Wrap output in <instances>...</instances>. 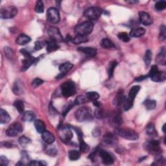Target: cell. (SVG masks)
<instances>
[{"label":"cell","mask_w":166,"mask_h":166,"mask_svg":"<svg viewBox=\"0 0 166 166\" xmlns=\"http://www.w3.org/2000/svg\"><path fill=\"white\" fill-rule=\"evenodd\" d=\"M166 8L165 1H159L155 4V9L157 11H162Z\"/></svg>","instance_id":"7dc6e473"},{"label":"cell","mask_w":166,"mask_h":166,"mask_svg":"<svg viewBox=\"0 0 166 166\" xmlns=\"http://www.w3.org/2000/svg\"><path fill=\"white\" fill-rule=\"evenodd\" d=\"M117 65H118V62L116 60H113V61L110 62L109 65H108L107 72H108V77H109L110 78L113 76L114 70H115V68L117 66Z\"/></svg>","instance_id":"d590c367"},{"label":"cell","mask_w":166,"mask_h":166,"mask_svg":"<svg viewBox=\"0 0 166 166\" xmlns=\"http://www.w3.org/2000/svg\"><path fill=\"white\" fill-rule=\"evenodd\" d=\"M35 127L38 133H42L45 130V125L44 122L41 119H37L35 122Z\"/></svg>","instance_id":"d6a6232c"},{"label":"cell","mask_w":166,"mask_h":166,"mask_svg":"<svg viewBox=\"0 0 166 166\" xmlns=\"http://www.w3.org/2000/svg\"><path fill=\"white\" fill-rule=\"evenodd\" d=\"M88 101V99H87V97L84 95H79L76 97L75 100L74 101L73 103L75 105H82Z\"/></svg>","instance_id":"74e56055"},{"label":"cell","mask_w":166,"mask_h":166,"mask_svg":"<svg viewBox=\"0 0 166 166\" xmlns=\"http://www.w3.org/2000/svg\"><path fill=\"white\" fill-rule=\"evenodd\" d=\"M156 61L160 64H162V65L165 64L166 57H165V49L164 48H163L161 49V51H160V53L158 55L157 58H156Z\"/></svg>","instance_id":"4dcf8cb0"},{"label":"cell","mask_w":166,"mask_h":166,"mask_svg":"<svg viewBox=\"0 0 166 166\" xmlns=\"http://www.w3.org/2000/svg\"><path fill=\"white\" fill-rule=\"evenodd\" d=\"M77 121L80 122H90L94 118L93 113L91 108L87 106H83L79 108L75 114Z\"/></svg>","instance_id":"6da1fadb"},{"label":"cell","mask_w":166,"mask_h":166,"mask_svg":"<svg viewBox=\"0 0 166 166\" xmlns=\"http://www.w3.org/2000/svg\"><path fill=\"white\" fill-rule=\"evenodd\" d=\"M45 152L50 156H55L58 153V151L55 146L51 144H48V145L45 147Z\"/></svg>","instance_id":"f1b7e54d"},{"label":"cell","mask_w":166,"mask_h":166,"mask_svg":"<svg viewBox=\"0 0 166 166\" xmlns=\"http://www.w3.org/2000/svg\"><path fill=\"white\" fill-rule=\"evenodd\" d=\"M93 104H94V105L96 107H100V106H101V103H100V102L97 101V100L94 101H93Z\"/></svg>","instance_id":"680465c9"},{"label":"cell","mask_w":166,"mask_h":166,"mask_svg":"<svg viewBox=\"0 0 166 166\" xmlns=\"http://www.w3.org/2000/svg\"><path fill=\"white\" fill-rule=\"evenodd\" d=\"M140 88H141V87H140L139 85H136V86H134V87H132L129 91V92L128 98L134 101L135 97L137 95V94H138L139 91L140 90Z\"/></svg>","instance_id":"83f0119b"},{"label":"cell","mask_w":166,"mask_h":166,"mask_svg":"<svg viewBox=\"0 0 166 166\" xmlns=\"http://www.w3.org/2000/svg\"><path fill=\"white\" fill-rule=\"evenodd\" d=\"M44 83V81L41 79H39V78H37L35 79H34L32 83H31V85H32V87L33 88H37L39 86H41V84H42Z\"/></svg>","instance_id":"816d5d0a"},{"label":"cell","mask_w":166,"mask_h":166,"mask_svg":"<svg viewBox=\"0 0 166 166\" xmlns=\"http://www.w3.org/2000/svg\"><path fill=\"white\" fill-rule=\"evenodd\" d=\"M147 77H148L147 75H145V76H141V77H137V78L135 79V81H137V82L142 81H144V80L146 79Z\"/></svg>","instance_id":"6f0895ef"},{"label":"cell","mask_w":166,"mask_h":166,"mask_svg":"<svg viewBox=\"0 0 166 166\" xmlns=\"http://www.w3.org/2000/svg\"><path fill=\"white\" fill-rule=\"evenodd\" d=\"M29 165H45L46 163L44 162V161H38V160H33L29 163Z\"/></svg>","instance_id":"db71d44e"},{"label":"cell","mask_w":166,"mask_h":166,"mask_svg":"<svg viewBox=\"0 0 166 166\" xmlns=\"http://www.w3.org/2000/svg\"><path fill=\"white\" fill-rule=\"evenodd\" d=\"M77 50L90 57H94L97 55V49L94 48L80 47L77 48Z\"/></svg>","instance_id":"d6986e66"},{"label":"cell","mask_w":166,"mask_h":166,"mask_svg":"<svg viewBox=\"0 0 166 166\" xmlns=\"http://www.w3.org/2000/svg\"><path fill=\"white\" fill-rule=\"evenodd\" d=\"M58 134L60 139L64 143L70 142L73 138V133L69 127H59Z\"/></svg>","instance_id":"ba28073f"},{"label":"cell","mask_w":166,"mask_h":166,"mask_svg":"<svg viewBox=\"0 0 166 166\" xmlns=\"http://www.w3.org/2000/svg\"><path fill=\"white\" fill-rule=\"evenodd\" d=\"M10 119L11 118L7 111L3 110V108H1V109H0V123H8L10 121Z\"/></svg>","instance_id":"603a6c76"},{"label":"cell","mask_w":166,"mask_h":166,"mask_svg":"<svg viewBox=\"0 0 166 166\" xmlns=\"http://www.w3.org/2000/svg\"><path fill=\"white\" fill-rule=\"evenodd\" d=\"M45 44H46V50L48 53L53 52L59 48V45L57 44V42L51 39L45 42Z\"/></svg>","instance_id":"44dd1931"},{"label":"cell","mask_w":166,"mask_h":166,"mask_svg":"<svg viewBox=\"0 0 166 166\" xmlns=\"http://www.w3.org/2000/svg\"><path fill=\"white\" fill-rule=\"evenodd\" d=\"M35 10L38 13H43L44 11V5L43 2L39 0L36 3Z\"/></svg>","instance_id":"7bdbcfd3"},{"label":"cell","mask_w":166,"mask_h":166,"mask_svg":"<svg viewBox=\"0 0 166 166\" xmlns=\"http://www.w3.org/2000/svg\"><path fill=\"white\" fill-rule=\"evenodd\" d=\"M37 61V59L35 57L30 55L29 56L26 57L25 59L23 60V66L21 68V71H24L27 70L33 64H34Z\"/></svg>","instance_id":"ac0fdd59"},{"label":"cell","mask_w":166,"mask_h":166,"mask_svg":"<svg viewBox=\"0 0 166 166\" xmlns=\"http://www.w3.org/2000/svg\"><path fill=\"white\" fill-rule=\"evenodd\" d=\"M147 76L149 77L152 81L156 83L163 82L166 79L165 73L164 71H160L158 69V67L155 65L151 67Z\"/></svg>","instance_id":"5b68a950"},{"label":"cell","mask_w":166,"mask_h":166,"mask_svg":"<svg viewBox=\"0 0 166 166\" xmlns=\"http://www.w3.org/2000/svg\"><path fill=\"white\" fill-rule=\"evenodd\" d=\"M19 144L22 146V147H26L29 144H30L31 140L27 138V137L26 136H21L20 138H19Z\"/></svg>","instance_id":"f6af8a7d"},{"label":"cell","mask_w":166,"mask_h":166,"mask_svg":"<svg viewBox=\"0 0 166 166\" xmlns=\"http://www.w3.org/2000/svg\"><path fill=\"white\" fill-rule=\"evenodd\" d=\"M81 157V153L77 150H71L69 152V158L73 161L77 160Z\"/></svg>","instance_id":"ab89813d"},{"label":"cell","mask_w":166,"mask_h":166,"mask_svg":"<svg viewBox=\"0 0 166 166\" xmlns=\"http://www.w3.org/2000/svg\"><path fill=\"white\" fill-rule=\"evenodd\" d=\"M140 21L143 25H150L153 23V18L152 16L145 12H140L139 13Z\"/></svg>","instance_id":"9a60e30c"},{"label":"cell","mask_w":166,"mask_h":166,"mask_svg":"<svg viewBox=\"0 0 166 166\" xmlns=\"http://www.w3.org/2000/svg\"><path fill=\"white\" fill-rule=\"evenodd\" d=\"M42 138L48 144H52L55 140L53 134L48 130H45L42 133Z\"/></svg>","instance_id":"ffe728a7"},{"label":"cell","mask_w":166,"mask_h":166,"mask_svg":"<svg viewBox=\"0 0 166 166\" xmlns=\"http://www.w3.org/2000/svg\"><path fill=\"white\" fill-rule=\"evenodd\" d=\"M144 147L145 150L151 154H154L155 156L161 154L162 149L160 146V142L157 140H152L147 141L145 144Z\"/></svg>","instance_id":"8992f818"},{"label":"cell","mask_w":166,"mask_h":166,"mask_svg":"<svg viewBox=\"0 0 166 166\" xmlns=\"http://www.w3.org/2000/svg\"><path fill=\"white\" fill-rule=\"evenodd\" d=\"M126 99H127V97L124 95L123 91L120 90L118 91L116 97L114 99V103L118 106H121L123 105Z\"/></svg>","instance_id":"e0dca14e"},{"label":"cell","mask_w":166,"mask_h":166,"mask_svg":"<svg viewBox=\"0 0 166 166\" xmlns=\"http://www.w3.org/2000/svg\"><path fill=\"white\" fill-rule=\"evenodd\" d=\"M31 41V38L29 37L22 34V35H20L18 38H16V42L17 44L20 45H24L28 44Z\"/></svg>","instance_id":"484cf974"},{"label":"cell","mask_w":166,"mask_h":166,"mask_svg":"<svg viewBox=\"0 0 166 166\" xmlns=\"http://www.w3.org/2000/svg\"><path fill=\"white\" fill-rule=\"evenodd\" d=\"M86 97H87L88 101H96L99 98V94L98 93L95 92V91H90V92H87L86 94Z\"/></svg>","instance_id":"f35d334b"},{"label":"cell","mask_w":166,"mask_h":166,"mask_svg":"<svg viewBox=\"0 0 166 166\" xmlns=\"http://www.w3.org/2000/svg\"><path fill=\"white\" fill-rule=\"evenodd\" d=\"M101 45L102 48H105V49H112L116 48L115 44H114L110 41V40H109L108 38L102 39L101 42Z\"/></svg>","instance_id":"cb8c5ba5"},{"label":"cell","mask_w":166,"mask_h":166,"mask_svg":"<svg viewBox=\"0 0 166 166\" xmlns=\"http://www.w3.org/2000/svg\"><path fill=\"white\" fill-rule=\"evenodd\" d=\"M45 45H46L45 42L42 41H37L35 44V49L37 51L42 49Z\"/></svg>","instance_id":"f5cc1de1"},{"label":"cell","mask_w":166,"mask_h":166,"mask_svg":"<svg viewBox=\"0 0 166 166\" xmlns=\"http://www.w3.org/2000/svg\"><path fill=\"white\" fill-rule=\"evenodd\" d=\"M102 13V10L97 7H91L86 9L84 16L90 21L98 19Z\"/></svg>","instance_id":"52a82bcc"},{"label":"cell","mask_w":166,"mask_h":166,"mask_svg":"<svg viewBox=\"0 0 166 166\" xmlns=\"http://www.w3.org/2000/svg\"><path fill=\"white\" fill-rule=\"evenodd\" d=\"M99 154L102 160V163L105 165H111L114 163V160L111 154L107 151L101 149L99 151Z\"/></svg>","instance_id":"5bb4252c"},{"label":"cell","mask_w":166,"mask_h":166,"mask_svg":"<svg viewBox=\"0 0 166 166\" xmlns=\"http://www.w3.org/2000/svg\"><path fill=\"white\" fill-rule=\"evenodd\" d=\"M18 13V9L14 6L3 7L0 10V16L2 19L13 18Z\"/></svg>","instance_id":"9c48e42d"},{"label":"cell","mask_w":166,"mask_h":166,"mask_svg":"<svg viewBox=\"0 0 166 166\" xmlns=\"http://www.w3.org/2000/svg\"><path fill=\"white\" fill-rule=\"evenodd\" d=\"M61 94L65 97H69L76 93L75 84L71 81H67L61 85Z\"/></svg>","instance_id":"277c9868"},{"label":"cell","mask_w":166,"mask_h":166,"mask_svg":"<svg viewBox=\"0 0 166 166\" xmlns=\"http://www.w3.org/2000/svg\"><path fill=\"white\" fill-rule=\"evenodd\" d=\"M116 137L111 133H106L103 137V143L108 146H114L117 144Z\"/></svg>","instance_id":"2e32d148"},{"label":"cell","mask_w":166,"mask_h":166,"mask_svg":"<svg viewBox=\"0 0 166 166\" xmlns=\"http://www.w3.org/2000/svg\"><path fill=\"white\" fill-rule=\"evenodd\" d=\"M88 38L87 36H82V35H77L75 38L71 40L72 42L75 44L79 45L83 43L87 42L88 41Z\"/></svg>","instance_id":"f546056e"},{"label":"cell","mask_w":166,"mask_h":166,"mask_svg":"<svg viewBox=\"0 0 166 166\" xmlns=\"http://www.w3.org/2000/svg\"><path fill=\"white\" fill-rule=\"evenodd\" d=\"M48 35L50 39L56 42H60L63 41V38L58 28L55 27H51L48 29Z\"/></svg>","instance_id":"7c38bea8"},{"label":"cell","mask_w":166,"mask_h":166,"mask_svg":"<svg viewBox=\"0 0 166 166\" xmlns=\"http://www.w3.org/2000/svg\"><path fill=\"white\" fill-rule=\"evenodd\" d=\"M47 20L52 24H56L60 20L59 10L55 7H51L47 11Z\"/></svg>","instance_id":"30bf717a"},{"label":"cell","mask_w":166,"mask_h":166,"mask_svg":"<svg viewBox=\"0 0 166 166\" xmlns=\"http://www.w3.org/2000/svg\"><path fill=\"white\" fill-rule=\"evenodd\" d=\"M80 151L83 153L88 152L90 151V146L83 139L79 140Z\"/></svg>","instance_id":"60d3db41"},{"label":"cell","mask_w":166,"mask_h":166,"mask_svg":"<svg viewBox=\"0 0 166 166\" xmlns=\"http://www.w3.org/2000/svg\"><path fill=\"white\" fill-rule=\"evenodd\" d=\"M165 125H164L163 126V128H162L163 131H164V133H165Z\"/></svg>","instance_id":"6125c7cd"},{"label":"cell","mask_w":166,"mask_h":166,"mask_svg":"<svg viewBox=\"0 0 166 166\" xmlns=\"http://www.w3.org/2000/svg\"><path fill=\"white\" fill-rule=\"evenodd\" d=\"M146 133L149 136H150L151 137H155L157 136V132L156 130L154 124L151 123L147 125V127L146 128Z\"/></svg>","instance_id":"836d02e7"},{"label":"cell","mask_w":166,"mask_h":166,"mask_svg":"<svg viewBox=\"0 0 166 166\" xmlns=\"http://www.w3.org/2000/svg\"><path fill=\"white\" fill-rule=\"evenodd\" d=\"M0 164L4 166L8 165L9 164L8 159L4 156H1V158H0Z\"/></svg>","instance_id":"11a10c76"},{"label":"cell","mask_w":166,"mask_h":166,"mask_svg":"<svg viewBox=\"0 0 166 166\" xmlns=\"http://www.w3.org/2000/svg\"><path fill=\"white\" fill-rule=\"evenodd\" d=\"M129 3L130 4H136V3H138V1H129V2H127Z\"/></svg>","instance_id":"94428289"},{"label":"cell","mask_w":166,"mask_h":166,"mask_svg":"<svg viewBox=\"0 0 166 166\" xmlns=\"http://www.w3.org/2000/svg\"><path fill=\"white\" fill-rule=\"evenodd\" d=\"M4 53L5 56H7V58L9 59H12L14 57V52L13 51L9 48V47L4 48Z\"/></svg>","instance_id":"681fc988"},{"label":"cell","mask_w":166,"mask_h":166,"mask_svg":"<svg viewBox=\"0 0 166 166\" xmlns=\"http://www.w3.org/2000/svg\"><path fill=\"white\" fill-rule=\"evenodd\" d=\"M133 103H134V101L130 99L129 98H127L125 99V102H123V109L125 111H128L129 110L130 108L133 107Z\"/></svg>","instance_id":"b9f144b4"},{"label":"cell","mask_w":166,"mask_h":166,"mask_svg":"<svg viewBox=\"0 0 166 166\" xmlns=\"http://www.w3.org/2000/svg\"><path fill=\"white\" fill-rule=\"evenodd\" d=\"M118 37L123 42H128L130 41V37L127 33H120L118 34Z\"/></svg>","instance_id":"c3c4849f"},{"label":"cell","mask_w":166,"mask_h":166,"mask_svg":"<svg viewBox=\"0 0 166 166\" xmlns=\"http://www.w3.org/2000/svg\"><path fill=\"white\" fill-rule=\"evenodd\" d=\"M35 119V114L32 111H26L24 113L22 116V120L24 122H31Z\"/></svg>","instance_id":"4316f807"},{"label":"cell","mask_w":166,"mask_h":166,"mask_svg":"<svg viewBox=\"0 0 166 166\" xmlns=\"http://www.w3.org/2000/svg\"><path fill=\"white\" fill-rule=\"evenodd\" d=\"M144 104L148 110H153L156 106V101L152 99H147L144 101Z\"/></svg>","instance_id":"e575fe53"},{"label":"cell","mask_w":166,"mask_h":166,"mask_svg":"<svg viewBox=\"0 0 166 166\" xmlns=\"http://www.w3.org/2000/svg\"><path fill=\"white\" fill-rule=\"evenodd\" d=\"M166 38V29L165 25H162L160 29L159 40L160 41H164Z\"/></svg>","instance_id":"bcb514c9"},{"label":"cell","mask_w":166,"mask_h":166,"mask_svg":"<svg viewBox=\"0 0 166 166\" xmlns=\"http://www.w3.org/2000/svg\"><path fill=\"white\" fill-rule=\"evenodd\" d=\"M104 114H105V112L103 110H102V108H101V107H97V109L95 110V112H94V115L95 118L98 119L102 118L104 117Z\"/></svg>","instance_id":"f907efd6"},{"label":"cell","mask_w":166,"mask_h":166,"mask_svg":"<svg viewBox=\"0 0 166 166\" xmlns=\"http://www.w3.org/2000/svg\"><path fill=\"white\" fill-rule=\"evenodd\" d=\"M152 51L151 50H147L144 56V61H145V64L147 66L150 64V63L152 60Z\"/></svg>","instance_id":"ee69618b"},{"label":"cell","mask_w":166,"mask_h":166,"mask_svg":"<svg viewBox=\"0 0 166 166\" xmlns=\"http://www.w3.org/2000/svg\"><path fill=\"white\" fill-rule=\"evenodd\" d=\"M66 75V73H60L59 75L56 77V79H60L64 77L65 75Z\"/></svg>","instance_id":"91938a15"},{"label":"cell","mask_w":166,"mask_h":166,"mask_svg":"<svg viewBox=\"0 0 166 166\" xmlns=\"http://www.w3.org/2000/svg\"><path fill=\"white\" fill-rule=\"evenodd\" d=\"M20 53L24 55L25 56V58H26V57H28L29 56L31 55V54L28 52V51L24 49H22L20 50Z\"/></svg>","instance_id":"9f6ffc18"},{"label":"cell","mask_w":166,"mask_h":166,"mask_svg":"<svg viewBox=\"0 0 166 166\" xmlns=\"http://www.w3.org/2000/svg\"><path fill=\"white\" fill-rule=\"evenodd\" d=\"M94 29V24L90 21H87L76 25L75 33L77 35L88 36Z\"/></svg>","instance_id":"7a4b0ae2"},{"label":"cell","mask_w":166,"mask_h":166,"mask_svg":"<svg viewBox=\"0 0 166 166\" xmlns=\"http://www.w3.org/2000/svg\"><path fill=\"white\" fill-rule=\"evenodd\" d=\"M73 66V65L71 64V63H70L69 62H66L63 63V64L60 65L59 70L61 73L66 74L67 72H68L71 69Z\"/></svg>","instance_id":"1f68e13d"},{"label":"cell","mask_w":166,"mask_h":166,"mask_svg":"<svg viewBox=\"0 0 166 166\" xmlns=\"http://www.w3.org/2000/svg\"><path fill=\"white\" fill-rule=\"evenodd\" d=\"M109 123L112 127L115 129L119 128L123 123V119L120 114L118 112L113 114L109 119Z\"/></svg>","instance_id":"4fadbf2b"},{"label":"cell","mask_w":166,"mask_h":166,"mask_svg":"<svg viewBox=\"0 0 166 166\" xmlns=\"http://www.w3.org/2000/svg\"><path fill=\"white\" fill-rule=\"evenodd\" d=\"M13 91L16 95H21L24 93V87L20 81H16L13 87Z\"/></svg>","instance_id":"d4e9b609"},{"label":"cell","mask_w":166,"mask_h":166,"mask_svg":"<svg viewBox=\"0 0 166 166\" xmlns=\"http://www.w3.org/2000/svg\"><path fill=\"white\" fill-rule=\"evenodd\" d=\"M23 131V127L20 123L16 122L11 124L7 129L6 134L9 137H16L20 135Z\"/></svg>","instance_id":"8fae6325"},{"label":"cell","mask_w":166,"mask_h":166,"mask_svg":"<svg viewBox=\"0 0 166 166\" xmlns=\"http://www.w3.org/2000/svg\"><path fill=\"white\" fill-rule=\"evenodd\" d=\"M146 32V30L143 27H138V28H135L134 29L131 31L130 33V37H133V38H138L144 35H145V33Z\"/></svg>","instance_id":"7402d4cb"},{"label":"cell","mask_w":166,"mask_h":166,"mask_svg":"<svg viewBox=\"0 0 166 166\" xmlns=\"http://www.w3.org/2000/svg\"><path fill=\"white\" fill-rule=\"evenodd\" d=\"M115 133L123 138L130 141H136L139 138L138 134L130 129H116Z\"/></svg>","instance_id":"3957f363"},{"label":"cell","mask_w":166,"mask_h":166,"mask_svg":"<svg viewBox=\"0 0 166 166\" xmlns=\"http://www.w3.org/2000/svg\"><path fill=\"white\" fill-rule=\"evenodd\" d=\"M14 106L16 108V109L18 110L20 113H23L24 111V104L22 101L17 100L14 102Z\"/></svg>","instance_id":"8d00e7d4"}]
</instances>
